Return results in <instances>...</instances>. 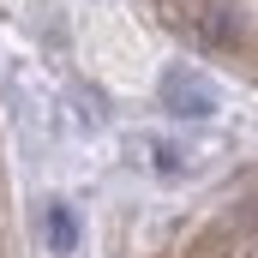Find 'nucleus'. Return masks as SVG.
<instances>
[{
  "instance_id": "f257e3e1",
  "label": "nucleus",
  "mask_w": 258,
  "mask_h": 258,
  "mask_svg": "<svg viewBox=\"0 0 258 258\" xmlns=\"http://www.w3.org/2000/svg\"><path fill=\"white\" fill-rule=\"evenodd\" d=\"M162 108L180 114V120H210L216 114V90H210V78H198L192 66H168L162 72Z\"/></svg>"
},
{
  "instance_id": "f03ea898",
  "label": "nucleus",
  "mask_w": 258,
  "mask_h": 258,
  "mask_svg": "<svg viewBox=\"0 0 258 258\" xmlns=\"http://www.w3.org/2000/svg\"><path fill=\"white\" fill-rule=\"evenodd\" d=\"M204 36H210L216 48H228V42L240 36V18H234L228 0H210V6H204Z\"/></svg>"
},
{
  "instance_id": "7ed1b4c3",
  "label": "nucleus",
  "mask_w": 258,
  "mask_h": 258,
  "mask_svg": "<svg viewBox=\"0 0 258 258\" xmlns=\"http://www.w3.org/2000/svg\"><path fill=\"white\" fill-rule=\"evenodd\" d=\"M48 240H54V252H72V240H78V234H72V216H66L60 204L48 210Z\"/></svg>"
}]
</instances>
